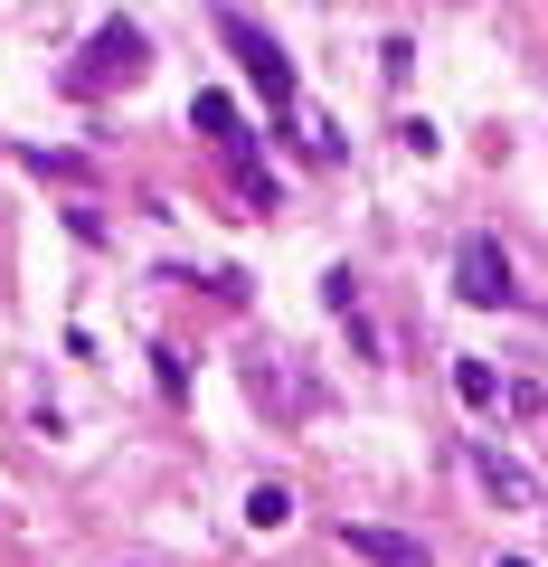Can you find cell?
<instances>
[{
	"label": "cell",
	"instance_id": "2",
	"mask_svg": "<svg viewBox=\"0 0 548 567\" xmlns=\"http://www.w3.org/2000/svg\"><path fill=\"white\" fill-rule=\"evenodd\" d=\"M454 293H464L473 312H510V303H520V275H510L502 237H483V227H473V237L454 246Z\"/></svg>",
	"mask_w": 548,
	"mask_h": 567
},
{
	"label": "cell",
	"instance_id": "6",
	"mask_svg": "<svg viewBox=\"0 0 548 567\" xmlns=\"http://www.w3.org/2000/svg\"><path fill=\"white\" fill-rule=\"evenodd\" d=\"M454 398H464L473 416H492V406H502V369L492 360H454Z\"/></svg>",
	"mask_w": 548,
	"mask_h": 567
},
{
	"label": "cell",
	"instance_id": "10",
	"mask_svg": "<svg viewBox=\"0 0 548 567\" xmlns=\"http://www.w3.org/2000/svg\"><path fill=\"white\" fill-rule=\"evenodd\" d=\"M492 567H529V558H492Z\"/></svg>",
	"mask_w": 548,
	"mask_h": 567
},
{
	"label": "cell",
	"instance_id": "3",
	"mask_svg": "<svg viewBox=\"0 0 548 567\" xmlns=\"http://www.w3.org/2000/svg\"><path fill=\"white\" fill-rule=\"evenodd\" d=\"M143 58H152V39H143V29H133V20H104V29H95V48L76 58V76H66V85H76V95L133 85V76H143Z\"/></svg>",
	"mask_w": 548,
	"mask_h": 567
},
{
	"label": "cell",
	"instance_id": "9",
	"mask_svg": "<svg viewBox=\"0 0 548 567\" xmlns=\"http://www.w3.org/2000/svg\"><path fill=\"white\" fill-rule=\"evenodd\" d=\"M152 369H162V398H189V360H180V350H170V341L152 350Z\"/></svg>",
	"mask_w": 548,
	"mask_h": 567
},
{
	"label": "cell",
	"instance_id": "1",
	"mask_svg": "<svg viewBox=\"0 0 548 567\" xmlns=\"http://www.w3.org/2000/svg\"><path fill=\"white\" fill-rule=\"evenodd\" d=\"M218 39L246 58V85H256V95L275 104V114H293V58H285V39H265V29L246 20V10H218Z\"/></svg>",
	"mask_w": 548,
	"mask_h": 567
},
{
	"label": "cell",
	"instance_id": "8",
	"mask_svg": "<svg viewBox=\"0 0 548 567\" xmlns=\"http://www.w3.org/2000/svg\"><path fill=\"white\" fill-rule=\"evenodd\" d=\"M293 520V492L285 483H256V492H246V529H285Z\"/></svg>",
	"mask_w": 548,
	"mask_h": 567
},
{
	"label": "cell",
	"instance_id": "7",
	"mask_svg": "<svg viewBox=\"0 0 548 567\" xmlns=\"http://www.w3.org/2000/svg\"><path fill=\"white\" fill-rule=\"evenodd\" d=\"M189 123H199V133H218V142H246V114H237V95H218V85H208V95L189 104Z\"/></svg>",
	"mask_w": 548,
	"mask_h": 567
},
{
	"label": "cell",
	"instance_id": "5",
	"mask_svg": "<svg viewBox=\"0 0 548 567\" xmlns=\"http://www.w3.org/2000/svg\"><path fill=\"white\" fill-rule=\"evenodd\" d=\"M464 464H473V483H483L492 502H510V511H529V502H539V483H529V464H510L502 445H464Z\"/></svg>",
	"mask_w": 548,
	"mask_h": 567
},
{
	"label": "cell",
	"instance_id": "4",
	"mask_svg": "<svg viewBox=\"0 0 548 567\" xmlns=\"http://www.w3.org/2000/svg\"><path fill=\"white\" fill-rule=\"evenodd\" d=\"M341 548L369 567H426V539L416 529H387V520H341Z\"/></svg>",
	"mask_w": 548,
	"mask_h": 567
}]
</instances>
